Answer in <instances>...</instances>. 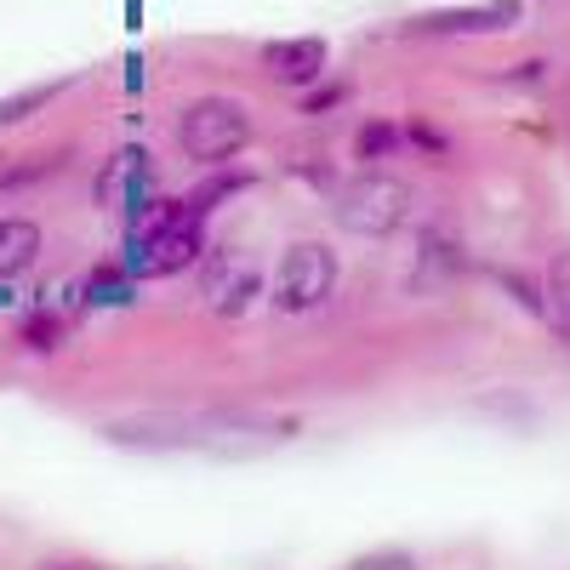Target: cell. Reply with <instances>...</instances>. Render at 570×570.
Here are the masks:
<instances>
[{"label":"cell","instance_id":"cell-1","mask_svg":"<svg viewBox=\"0 0 570 570\" xmlns=\"http://www.w3.org/2000/svg\"><path fill=\"white\" fill-rule=\"evenodd\" d=\"M405 217H411V183L394 177V171H360V177L343 183V195H337V223L348 234L383 240V234H394Z\"/></svg>","mask_w":570,"mask_h":570},{"label":"cell","instance_id":"cell-2","mask_svg":"<svg viewBox=\"0 0 570 570\" xmlns=\"http://www.w3.org/2000/svg\"><path fill=\"white\" fill-rule=\"evenodd\" d=\"M177 142H183L188 160L223 166V160H234L252 142V115H246V104H234V98H200V104L183 109Z\"/></svg>","mask_w":570,"mask_h":570},{"label":"cell","instance_id":"cell-3","mask_svg":"<svg viewBox=\"0 0 570 570\" xmlns=\"http://www.w3.org/2000/svg\"><path fill=\"white\" fill-rule=\"evenodd\" d=\"M331 285H337V257H331L320 240H303L279 257V274H274V303L285 314H308L331 297Z\"/></svg>","mask_w":570,"mask_h":570},{"label":"cell","instance_id":"cell-4","mask_svg":"<svg viewBox=\"0 0 570 570\" xmlns=\"http://www.w3.org/2000/svg\"><path fill=\"white\" fill-rule=\"evenodd\" d=\"M257 292H263V274H257V263L240 246L212 252V263H206V303L217 314H246L257 303Z\"/></svg>","mask_w":570,"mask_h":570},{"label":"cell","instance_id":"cell-5","mask_svg":"<svg viewBox=\"0 0 570 570\" xmlns=\"http://www.w3.org/2000/svg\"><path fill=\"white\" fill-rule=\"evenodd\" d=\"M263 69L279 86H314L325 75V40L320 35H292V40H268L263 46Z\"/></svg>","mask_w":570,"mask_h":570},{"label":"cell","instance_id":"cell-6","mask_svg":"<svg viewBox=\"0 0 570 570\" xmlns=\"http://www.w3.org/2000/svg\"><path fill=\"white\" fill-rule=\"evenodd\" d=\"M513 18H519V0H491V7L422 12V18H411V29H422V35H491V29H508Z\"/></svg>","mask_w":570,"mask_h":570},{"label":"cell","instance_id":"cell-7","mask_svg":"<svg viewBox=\"0 0 570 570\" xmlns=\"http://www.w3.org/2000/svg\"><path fill=\"white\" fill-rule=\"evenodd\" d=\"M40 257V228L29 217H0V279H18Z\"/></svg>","mask_w":570,"mask_h":570},{"label":"cell","instance_id":"cell-8","mask_svg":"<svg viewBox=\"0 0 570 570\" xmlns=\"http://www.w3.org/2000/svg\"><path fill=\"white\" fill-rule=\"evenodd\" d=\"M63 91H69V80H40V86H29V91H12V98H0V131L18 126V120H29V115H40L46 104H58Z\"/></svg>","mask_w":570,"mask_h":570},{"label":"cell","instance_id":"cell-9","mask_svg":"<svg viewBox=\"0 0 570 570\" xmlns=\"http://www.w3.org/2000/svg\"><path fill=\"white\" fill-rule=\"evenodd\" d=\"M354 149H360V160H394L405 149V131L394 120H365L360 137H354Z\"/></svg>","mask_w":570,"mask_h":570},{"label":"cell","instance_id":"cell-10","mask_svg":"<svg viewBox=\"0 0 570 570\" xmlns=\"http://www.w3.org/2000/svg\"><path fill=\"white\" fill-rule=\"evenodd\" d=\"M548 314H553V325H559V337L570 343V252H559L553 257V268H548Z\"/></svg>","mask_w":570,"mask_h":570},{"label":"cell","instance_id":"cell-11","mask_svg":"<svg viewBox=\"0 0 570 570\" xmlns=\"http://www.w3.org/2000/svg\"><path fill=\"white\" fill-rule=\"evenodd\" d=\"M63 337H69V325H63L58 314H29V320L18 325V343H23L29 354H52Z\"/></svg>","mask_w":570,"mask_h":570},{"label":"cell","instance_id":"cell-12","mask_svg":"<svg viewBox=\"0 0 570 570\" xmlns=\"http://www.w3.org/2000/svg\"><path fill=\"white\" fill-rule=\"evenodd\" d=\"M337 104H348V86H320V91H308V98H303V115H325V109H337Z\"/></svg>","mask_w":570,"mask_h":570},{"label":"cell","instance_id":"cell-13","mask_svg":"<svg viewBox=\"0 0 570 570\" xmlns=\"http://www.w3.org/2000/svg\"><path fill=\"white\" fill-rule=\"evenodd\" d=\"M354 570H416V559H411V553H394V548H389V553H365V559H360Z\"/></svg>","mask_w":570,"mask_h":570},{"label":"cell","instance_id":"cell-14","mask_svg":"<svg viewBox=\"0 0 570 570\" xmlns=\"http://www.w3.org/2000/svg\"><path fill=\"white\" fill-rule=\"evenodd\" d=\"M405 137H411V142H416V149H428V155H445V137H440V131H434V126H411V131H405Z\"/></svg>","mask_w":570,"mask_h":570}]
</instances>
